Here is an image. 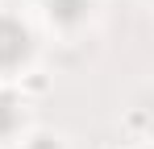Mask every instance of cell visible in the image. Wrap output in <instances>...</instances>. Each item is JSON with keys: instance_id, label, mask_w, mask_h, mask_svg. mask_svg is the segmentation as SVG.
<instances>
[{"instance_id": "6da1fadb", "label": "cell", "mask_w": 154, "mask_h": 149, "mask_svg": "<svg viewBox=\"0 0 154 149\" xmlns=\"http://www.w3.org/2000/svg\"><path fill=\"white\" fill-rule=\"evenodd\" d=\"M25 54V33L17 29V25L0 21V62H13V58H21Z\"/></svg>"}]
</instances>
